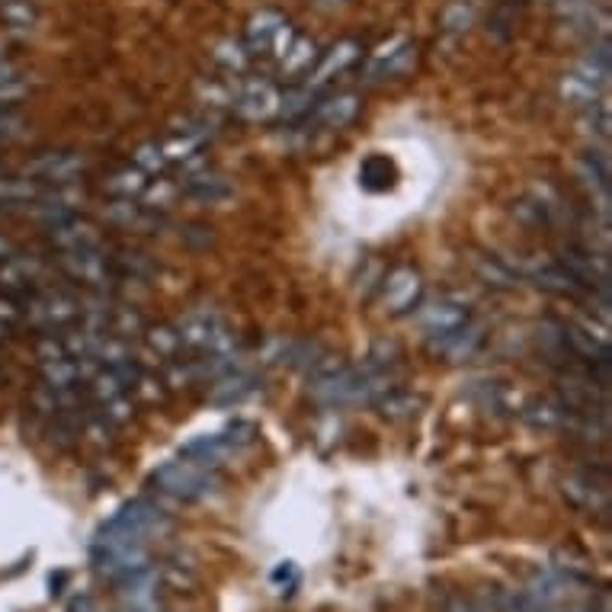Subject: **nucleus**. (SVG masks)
I'll use <instances>...</instances> for the list:
<instances>
[{
	"label": "nucleus",
	"instance_id": "nucleus-32",
	"mask_svg": "<svg viewBox=\"0 0 612 612\" xmlns=\"http://www.w3.org/2000/svg\"><path fill=\"white\" fill-rule=\"evenodd\" d=\"M359 180L369 193H382V190H392L395 180H398V167L385 157V154H369L362 164H359Z\"/></svg>",
	"mask_w": 612,
	"mask_h": 612
},
{
	"label": "nucleus",
	"instance_id": "nucleus-50",
	"mask_svg": "<svg viewBox=\"0 0 612 612\" xmlns=\"http://www.w3.org/2000/svg\"><path fill=\"white\" fill-rule=\"evenodd\" d=\"M10 334H13V331H10V328H7V324H0V343H7V341H10Z\"/></svg>",
	"mask_w": 612,
	"mask_h": 612
},
{
	"label": "nucleus",
	"instance_id": "nucleus-12",
	"mask_svg": "<svg viewBox=\"0 0 612 612\" xmlns=\"http://www.w3.org/2000/svg\"><path fill=\"white\" fill-rule=\"evenodd\" d=\"M413 68H417V46L410 39H405V36H395L392 42L379 46V52L369 59L366 80L369 84H388V80L408 77Z\"/></svg>",
	"mask_w": 612,
	"mask_h": 612
},
{
	"label": "nucleus",
	"instance_id": "nucleus-52",
	"mask_svg": "<svg viewBox=\"0 0 612 612\" xmlns=\"http://www.w3.org/2000/svg\"><path fill=\"white\" fill-rule=\"evenodd\" d=\"M318 3H324V7H341L346 0H318Z\"/></svg>",
	"mask_w": 612,
	"mask_h": 612
},
{
	"label": "nucleus",
	"instance_id": "nucleus-7",
	"mask_svg": "<svg viewBox=\"0 0 612 612\" xmlns=\"http://www.w3.org/2000/svg\"><path fill=\"white\" fill-rule=\"evenodd\" d=\"M55 260L49 264V260H42V257H36V254H13L10 260H3L0 264V292H10V295H20V298H26V295H33V292H39V289H49V285H55Z\"/></svg>",
	"mask_w": 612,
	"mask_h": 612
},
{
	"label": "nucleus",
	"instance_id": "nucleus-14",
	"mask_svg": "<svg viewBox=\"0 0 612 612\" xmlns=\"http://www.w3.org/2000/svg\"><path fill=\"white\" fill-rule=\"evenodd\" d=\"M558 264L571 272L590 295H594V292H603V295L610 292V264H607L600 254H594L590 247L564 244V247L558 251Z\"/></svg>",
	"mask_w": 612,
	"mask_h": 612
},
{
	"label": "nucleus",
	"instance_id": "nucleus-5",
	"mask_svg": "<svg viewBox=\"0 0 612 612\" xmlns=\"http://www.w3.org/2000/svg\"><path fill=\"white\" fill-rule=\"evenodd\" d=\"M260 436V430L247 420H238L234 426L221 430V433H205V436H196L193 443L183 446V456L200 462V466H208V469H218L231 459H238L247 446H254Z\"/></svg>",
	"mask_w": 612,
	"mask_h": 612
},
{
	"label": "nucleus",
	"instance_id": "nucleus-48",
	"mask_svg": "<svg viewBox=\"0 0 612 612\" xmlns=\"http://www.w3.org/2000/svg\"><path fill=\"white\" fill-rule=\"evenodd\" d=\"M68 612H100V610H97V603H93L90 597H77V600H71Z\"/></svg>",
	"mask_w": 612,
	"mask_h": 612
},
{
	"label": "nucleus",
	"instance_id": "nucleus-13",
	"mask_svg": "<svg viewBox=\"0 0 612 612\" xmlns=\"http://www.w3.org/2000/svg\"><path fill=\"white\" fill-rule=\"evenodd\" d=\"M46 238L59 254L62 251H100V247H106V231L84 215H68L62 221L46 225Z\"/></svg>",
	"mask_w": 612,
	"mask_h": 612
},
{
	"label": "nucleus",
	"instance_id": "nucleus-15",
	"mask_svg": "<svg viewBox=\"0 0 612 612\" xmlns=\"http://www.w3.org/2000/svg\"><path fill=\"white\" fill-rule=\"evenodd\" d=\"M260 392H264V379L260 375L244 372V369H228L225 375H218L212 382L208 401L215 408H241V405L254 401Z\"/></svg>",
	"mask_w": 612,
	"mask_h": 612
},
{
	"label": "nucleus",
	"instance_id": "nucleus-19",
	"mask_svg": "<svg viewBox=\"0 0 612 612\" xmlns=\"http://www.w3.org/2000/svg\"><path fill=\"white\" fill-rule=\"evenodd\" d=\"M517 413H520L533 430H543V433H571L574 423H577V413L564 408L558 398H533V401H526Z\"/></svg>",
	"mask_w": 612,
	"mask_h": 612
},
{
	"label": "nucleus",
	"instance_id": "nucleus-26",
	"mask_svg": "<svg viewBox=\"0 0 612 612\" xmlns=\"http://www.w3.org/2000/svg\"><path fill=\"white\" fill-rule=\"evenodd\" d=\"M558 93L568 106H577V110H590L603 100V87L597 80H590L587 74H581L577 68H571L568 74H561L558 80Z\"/></svg>",
	"mask_w": 612,
	"mask_h": 612
},
{
	"label": "nucleus",
	"instance_id": "nucleus-3",
	"mask_svg": "<svg viewBox=\"0 0 612 612\" xmlns=\"http://www.w3.org/2000/svg\"><path fill=\"white\" fill-rule=\"evenodd\" d=\"M174 328L180 334L183 349H190V353H200V356H231L234 353V334H231L228 321L212 308L187 311Z\"/></svg>",
	"mask_w": 612,
	"mask_h": 612
},
{
	"label": "nucleus",
	"instance_id": "nucleus-34",
	"mask_svg": "<svg viewBox=\"0 0 612 612\" xmlns=\"http://www.w3.org/2000/svg\"><path fill=\"white\" fill-rule=\"evenodd\" d=\"M212 59H215V65L225 71V74H244L247 65H251V52L244 49V42H238V39H225V42H218L215 46V52H212Z\"/></svg>",
	"mask_w": 612,
	"mask_h": 612
},
{
	"label": "nucleus",
	"instance_id": "nucleus-22",
	"mask_svg": "<svg viewBox=\"0 0 612 612\" xmlns=\"http://www.w3.org/2000/svg\"><path fill=\"white\" fill-rule=\"evenodd\" d=\"M359 110H362V97L359 93H337V97L318 103L308 113V119H315V126H321V129L341 132V129H346L359 116Z\"/></svg>",
	"mask_w": 612,
	"mask_h": 612
},
{
	"label": "nucleus",
	"instance_id": "nucleus-16",
	"mask_svg": "<svg viewBox=\"0 0 612 612\" xmlns=\"http://www.w3.org/2000/svg\"><path fill=\"white\" fill-rule=\"evenodd\" d=\"M469 321H472L469 308H466L462 302H452V298L430 302V305H423V308L417 311V328H420L426 337H433V341H439V337H446V334L466 328Z\"/></svg>",
	"mask_w": 612,
	"mask_h": 612
},
{
	"label": "nucleus",
	"instance_id": "nucleus-47",
	"mask_svg": "<svg viewBox=\"0 0 612 612\" xmlns=\"http://www.w3.org/2000/svg\"><path fill=\"white\" fill-rule=\"evenodd\" d=\"M16 77H23V71L16 62H10V59H0V84H7V80H16Z\"/></svg>",
	"mask_w": 612,
	"mask_h": 612
},
{
	"label": "nucleus",
	"instance_id": "nucleus-51",
	"mask_svg": "<svg viewBox=\"0 0 612 612\" xmlns=\"http://www.w3.org/2000/svg\"><path fill=\"white\" fill-rule=\"evenodd\" d=\"M571 612H610V607H607V600H603V607H590V610H571Z\"/></svg>",
	"mask_w": 612,
	"mask_h": 612
},
{
	"label": "nucleus",
	"instance_id": "nucleus-42",
	"mask_svg": "<svg viewBox=\"0 0 612 612\" xmlns=\"http://www.w3.org/2000/svg\"><path fill=\"white\" fill-rule=\"evenodd\" d=\"M203 100L205 106H215V110L231 106V100H234V84H228V80H203Z\"/></svg>",
	"mask_w": 612,
	"mask_h": 612
},
{
	"label": "nucleus",
	"instance_id": "nucleus-9",
	"mask_svg": "<svg viewBox=\"0 0 612 612\" xmlns=\"http://www.w3.org/2000/svg\"><path fill=\"white\" fill-rule=\"evenodd\" d=\"M23 174L42 187H71L87 174V157L80 151H42L23 164Z\"/></svg>",
	"mask_w": 612,
	"mask_h": 612
},
{
	"label": "nucleus",
	"instance_id": "nucleus-46",
	"mask_svg": "<svg viewBox=\"0 0 612 612\" xmlns=\"http://www.w3.org/2000/svg\"><path fill=\"white\" fill-rule=\"evenodd\" d=\"M439 612H487V607H481L472 597H462V594H446Z\"/></svg>",
	"mask_w": 612,
	"mask_h": 612
},
{
	"label": "nucleus",
	"instance_id": "nucleus-11",
	"mask_svg": "<svg viewBox=\"0 0 612 612\" xmlns=\"http://www.w3.org/2000/svg\"><path fill=\"white\" fill-rule=\"evenodd\" d=\"M164 581L154 564H144L123 581H116V594L129 612H164Z\"/></svg>",
	"mask_w": 612,
	"mask_h": 612
},
{
	"label": "nucleus",
	"instance_id": "nucleus-8",
	"mask_svg": "<svg viewBox=\"0 0 612 612\" xmlns=\"http://www.w3.org/2000/svg\"><path fill=\"white\" fill-rule=\"evenodd\" d=\"M279 106H282V93L267 77H241V80H234L231 110L244 123H270V119L279 116Z\"/></svg>",
	"mask_w": 612,
	"mask_h": 612
},
{
	"label": "nucleus",
	"instance_id": "nucleus-35",
	"mask_svg": "<svg viewBox=\"0 0 612 612\" xmlns=\"http://www.w3.org/2000/svg\"><path fill=\"white\" fill-rule=\"evenodd\" d=\"M475 270L477 276H481L487 285H494V289H503V292H507V289H517V285H520V282H517L520 276L510 270L503 260H497V257H477Z\"/></svg>",
	"mask_w": 612,
	"mask_h": 612
},
{
	"label": "nucleus",
	"instance_id": "nucleus-20",
	"mask_svg": "<svg viewBox=\"0 0 612 612\" xmlns=\"http://www.w3.org/2000/svg\"><path fill=\"white\" fill-rule=\"evenodd\" d=\"M180 193H183L187 200H193V203L218 205L231 196V183H228L225 177L212 174L208 164H205V167H196V170H187V177H183V183H180Z\"/></svg>",
	"mask_w": 612,
	"mask_h": 612
},
{
	"label": "nucleus",
	"instance_id": "nucleus-36",
	"mask_svg": "<svg viewBox=\"0 0 612 612\" xmlns=\"http://www.w3.org/2000/svg\"><path fill=\"white\" fill-rule=\"evenodd\" d=\"M0 20L10 26V29H20V33H29L36 26V7L29 0H7L0 7Z\"/></svg>",
	"mask_w": 612,
	"mask_h": 612
},
{
	"label": "nucleus",
	"instance_id": "nucleus-18",
	"mask_svg": "<svg viewBox=\"0 0 612 612\" xmlns=\"http://www.w3.org/2000/svg\"><path fill=\"white\" fill-rule=\"evenodd\" d=\"M420 295H423V279L413 267H398V270L388 272L385 289H382V302L392 315H405L410 308H417Z\"/></svg>",
	"mask_w": 612,
	"mask_h": 612
},
{
	"label": "nucleus",
	"instance_id": "nucleus-6",
	"mask_svg": "<svg viewBox=\"0 0 612 612\" xmlns=\"http://www.w3.org/2000/svg\"><path fill=\"white\" fill-rule=\"evenodd\" d=\"M106 530H113L126 539L151 545L154 539H164L174 533V520L167 510H161L151 500H129L116 510V517L106 523Z\"/></svg>",
	"mask_w": 612,
	"mask_h": 612
},
{
	"label": "nucleus",
	"instance_id": "nucleus-24",
	"mask_svg": "<svg viewBox=\"0 0 612 612\" xmlns=\"http://www.w3.org/2000/svg\"><path fill=\"white\" fill-rule=\"evenodd\" d=\"M530 279L545 289V292H551V295H561V298H581V295H590L571 272L564 270L558 260H543V264H533L530 267Z\"/></svg>",
	"mask_w": 612,
	"mask_h": 612
},
{
	"label": "nucleus",
	"instance_id": "nucleus-40",
	"mask_svg": "<svg viewBox=\"0 0 612 612\" xmlns=\"http://www.w3.org/2000/svg\"><path fill=\"white\" fill-rule=\"evenodd\" d=\"M100 413L113 423V426H126L129 420H136V410H138V401L132 398V392L129 395H119V398H113V401H106V405H100Z\"/></svg>",
	"mask_w": 612,
	"mask_h": 612
},
{
	"label": "nucleus",
	"instance_id": "nucleus-27",
	"mask_svg": "<svg viewBox=\"0 0 612 612\" xmlns=\"http://www.w3.org/2000/svg\"><path fill=\"white\" fill-rule=\"evenodd\" d=\"M481 346H484V328L469 321L466 328H459V331H452V334L436 341V356L443 353L446 362H466V359L475 356Z\"/></svg>",
	"mask_w": 612,
	"mask_h": 612
},
{
	"label": "nucleus",
	"instance_id": "nucleus-23",
	"mask_svg": "<svg viewBox=\"0 0 612 612\" xmlns=\"http://www.w3.org/2000/svg\"><path fill=\"white\" fill-rule=\"evenodd\" d=\"M356 59H359V46H356L353 39H343L331 52H324V55L318 59V65L311 68V77H308V87L318 90V87L331 84L334 77H341L343 71L353 68Z\"/></svg>",
	"mask_w": 612,
	"mask_h": 612
},
{
	"label": "nucleus",
	"instance_id": "nucleus-43",
	"mask_svg": "<svg viewBox=\"0 0 612 612\" xmlns=\"http://www.w3.org/2000/svg\"><path fill=\"white\" fill-rule=\"evenodd\" d=\"M272 587H279V594L282 597H292L295 594V587L302 584V574H298V568H295V561H282L276 571L270 574Z\"/></svg>",
	"mask_w": 612,
	"mask_h": 612
},
{
	"label": "nucleus",
	"instance_id": "nucleus-10",
	"mask_svg": "<svg viewBox=\"0 0 612 612\" xmlns=\"http://www.w3.org/2000/svg\"><path fill=\"white\" fill-rule=\"evenodd\" d=\"M561 490L564 497L590 513V517H610L612 503H610V475L607 472H594V469H581V472H571V475L561 481Z\"/></svg>",
	"mask_w": 612,
	"mask_h": 612
},
{
	"label": "nucleus",
	"instance_id": "nucleus-45",
	"mask_svg": "<svg viewBox=\"0 0 612 612\" xmlns=\"http://www.w3.org/2000/svg\"><path fill=\"white\" fill-rule=\"evenodd\" d=\"M23 126H26V119L16 110H0V144L16 141L23 136Z\"/></svg>",
	"mask_w": 612,
	"mask_h": 612
},
{
	"label": "nucleus",
	"instance_id": "nucleus-2",
	"mask_svg": "<svg viewBox=\"0 0 612 612\" xmlns=\"http://www.w3.org/2000/svg\"><path fill=\"white\" fill-rule=\"evenodd\" d=\"M151 484H154L161 494L174 497V500L196 503V500H208L212 494H218L221 477H218V469H208V466H200V462L180 456L177 462L161 466V469L151 475Z\"/></svg>",
	"mask_w": 612,
	"mask_h": 612
},
{
	"label": "nucleus",
	"instance_id": "nucleus-44",
	"mask_svg": "<svg viewBox=\"0 0 612 612\" xmlns=\"http://www.w3.org/2000/svg\"><path fill=\"white\" fill-rule=\"evenodd\" d=\"M26 97H29V84H26L23 77L0 84V110H13V106H20Z\"/></svg>",
	"mask_w": 612,
	"mask_h": 612
},
{
	"label": "nucleus",
	"instance_id": "nucleus-29",
	"mask_svg": "<svg viewBox=\"0 0 612 612\" xmlns=\"http://www.w3.org/2000/svg\"><path fill=\"white\" fill-rule=\"evenodd\" d=\"M141 343H144V353L154 356L157 369L170 359H180L183 353V343H180V334L174 324H157V328H144L141 334Z\"/></svg>",
	"mask_w": 612,
	"mask_h": 612
},
{
	"label": "nucleus",
	"instance_id": "nucleus-25",
	"mask_svg": "<svg viewBox=\"0 0 612 612\" xmlns=\"http://www.w3.org/2000/svg\"><path fill=\"white\" fill-rule=\"evenodd\" d=\"M42 183L29 180L23 170L20 174H10V170H0V208L7 212H23L29 203H36L42 196Z\"/></svg>",
	"mask_w": 612,
	"mask_h": 612
},
{
	"label": "nucleus",
	"instance_id": "nucleus-41",
	"mask_svg": "<svg viewBox=\"0 0 612 612\" xmlns=\"http://www.w3.org/2000/svg\"><path fill=\"white\" fill-rule=\"evenodd\" d=\"M0 324H7L10 331L26 328V305H23L20 295L0 292Z\"/></svg>",
	"mask_w": 612,
	"mask_h": 612
},
{
	"label": "nucleus",
	"instance_id": "nucleus-38",
	"mask_svg": "<svg viewBox=\"0 0 612 612\" xmlns=\"http://www.w3.org/2000/svg\"><path fill=\"white\" fill-rule=\"evenodd\" d=\"M132 164H136L141 174H148V177H161L170 164L164 161V151H161V144L157 141H148V144H141L136 154H132Z\"/></svg>",
	"mask_w": 612,
	"mask_h": 612
},
{
	"label": "nucleus",
	"instance_id": "nucleus-17",
	"mask_svg": "<svg viewBox=\"0 0 612 612\" xmlns=\"http://www.w3.org/2000/svg\"><path fill=\"white\" fill-rule=\"evenodd\" d=\"M103 218H106V225L129 231V234H157L164 228V215L148 208L144 203H136V200H113L106 205Z\"/></svg>",
	"mask_w": 612,
	"mask_h": 612
},
{
	"label": "nucleus",
	"instance_id": "nucleus-4",
	"mask_svg": "<svg viewBox=\"0 0 612 612\" xmlns=\"http://www.w3.org/2000/svg\"><path fill=\"white\" fill-rule=\"evenodd\" d=\"M55 270H59V276L77 282L80 289H87L93 295H106L119 282V272H116L113 257L106 254V247H100V251H62L55 257Z\"/></svg>",
	"mask_w": 612,
	"mask_h": 612
},
{
	"label": "nucleus",
	"instance_id": "nucleus-33",
	"mask_svg": "<svg viewBox=\"0 0 612 612\" xmlns=\"http://www.w3.org/2000/svg\"><path fill=\"white\" fill-rule=\"evenodd\" d=\"M144 318L138 315L136 308H126V305H110V315H106V334H116V337H126V341H141L144 334Z\"/></svg>",
	"mask_w": 612,
	"mask_h": 612
},
{
	"label": "nucleus",
	"instance_id": "nucleus-39",
	"mask_svg": "<svg viewBox=\"0 0 612 612\" xmlns=\"http://www.w3.org/2000/svg\"><path fill=\"white\" fill-rule=\"evenodd\" d=\"M472 23H475V10H472V3H466V0H452V3L443 10V29H446V33H469Z\"/></svg>",
	"mask_w": 612,
	"mask_h": 612
},
{
	"label": "nucleus",
	"instance_id": "nucleus-30",
	"mask_svg": "<svg viewBox=\"0 0 612 612\" xmlns=\"http://www.w3.org/2000/svg\"><path fill=\"white\" fill-rule=\"evenodd\" d=\"M375 408L379 413L385 417V420H410V417H417L420 410L426 408V398L420 395V392H410V388H388L379 401H375Z\"/></svg>",
	"mask_w": 612,
	"mask_h": 612
},
{
	"label": "nucleus",
	"instance_id": "nucleus-49",
	"mask_svg": "<svg viewBox=\"0 0 612 612\" xmlns=\"http://www.w3.org/2000/svg\"><path fill=\"white\" fill-rule=\"evenodd\" d=\"M13 254H16V244H13L7 234H0V264H3V260H10Z\"/></svg>",
	"mask_w": 612,
	"mask_h": 612
},
{
	"label": "nucleus",
	"instance_id": "nucleus-28",
	"mask_svg": "<svg viewBox=\"0 0 612 612\" xmlns=\"http://www.w3.org/2000/svg\"><path fill=\"white\" fill-rule=\"evenodd\" d=\"M315 65H318V46H315L308 36H298V33H295V39L289 42V49H285V52H282V59H279V71H282V77L298 80V77L311 74Z\"/></svg>",
	"mask_w": 612,
	"mask_h": 612
},
{
	"label": "nucleus",
	"instance_id": "nucleus-1",
	"mask_svg": "<svg viewBox=\"0 0 612 612\" xmlns=\"http://www.w3.org/2000/svg\"><path fill=\"white\" fill-rule=\"evenodd\" d=\"M23 305H26V328H33L36 334H62L74 328L84 315V298L59 285L26 295Z\"/></svg>",
	"mask_w": 612,
	"mask_h": 612
},
{
	"label": "nucleus",
	"instance_id": "nucleus-21",
	"mask_svg": "<svg viewBox=\"0 0 612 612\" xmlns=\"http://www.w3.org/2000/svg\"><path fill=\"white\" fill-rule=\"evenodd\" d=\"M285 26H289V20H285L282 13H276V10H260V13H254L251 23H247V33H244V49L251 52V59H254V55H270L276 39H279V33H282Z\"/></svg>",
	"mask_w": 612,
	"mask_h": 612
},
{
	"label": "nucleus",
	"instance_id": "nucleus-37",
	"mask_svg": "<svg viewBox=\"0 0 612 612\" xmlns=\"http://www.w3.org/2000/svg\"><path fill=\"white\" fill-rule=\"evenodd\" d=\"M177 196H180V183H170V180H164V177L151 180V183L144 187V193H141L144 205H148V208H154V212L170 208Z\"/></svg>",
	"mask_w": 612,
	"mask_h": 612
},
{
	"label": "nucleus",
	"instance_id": "nucleus-31",
	"mask_svg": "<svg viewBox=\"0 0 612 612\" xmlns=\"http://www.w3.org/2000/svg\"><path fill=\"white\" fill-rule=\"evenodd\" d=\"M148 183H151V177L141 174L136 164H129V167L113 170V174L103 180V193L113 196V200H141V193H144Z\"/></svg>",
	"mask_w": 612,
	"mask_h": 612
}]
</instances>
